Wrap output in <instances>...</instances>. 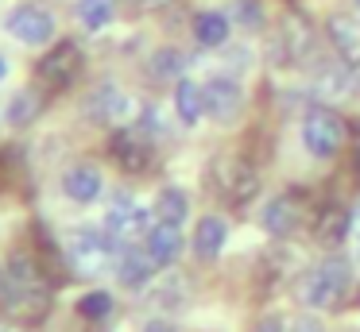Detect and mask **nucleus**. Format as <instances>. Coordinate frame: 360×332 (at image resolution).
Segmentation results:
<instances>
[{"mask_svg": "<svg viewBox=\"0 0 360 332\" xmlns=\"http://www.w3.org/2000/svg\"><path fill=\"white\" fill-rule=\"evenodd\" d=\"M349 232H352V216L341 213V208H326V213L318 216L314 236H318L321 247H341L345 239H349Z\"/></svg>", "mask_w": 360, "mask_h": 332, "instance_id": "aec40b11", "label": "nucleus"}, {"mask_svg": "<svg viewBox=\"0 0 360 332\" xmlns=\"http://www.w3.org/2000/svg\"><path fill=\"white\" fill-rule=\"evenodd\" d=\"M174 112H179L182 124H198L205 116V89L190 77H179L174 85Z\"/></svg>", "mask_w": 360, "mask_h": 332, "instance_id": "f3484780", "label": "nucleus"}, {"mask_svg": "<svg viewBox=\"0 0 360 332\" xmlns=\"http://www.w3.org/2000/svg\"><path fill=\"white\" fill-rule=\"evenodd\" d=\"M356 8H360V0H356Z\"/></svg>", "mask_w": 360, "mask_h": 332, "instance_id": "f704fd0d", "label": "nucleus"}, {"mask_svg": "<svg viewBox=\"0 0 360 332\" xmlns=\"http://www.w3.org/2000/svg\"><path fill=\"white\" fill-rule=\"evenodd\" d=\"M143 8H159V4H167V0H140Z\"/></svg>", "mask_w": 360, "mask_h": 332, "instance_id": "72a5a7b5", "label": "nucleus"}, {"mask_svg": "<svg viewBox=\"0 0 360 332\" xmlns=\"http://www.w3.org/2000/svg\"><path fill=\"white\" fill-rule=\"evenodd\" d=\"M105 232L112 244H132L136 236H148V213L140 205H132V197H117L105 213Z\"/></svg>", "mask_w": 360, "mask_h": 332, "instance_id": "0eeeda50", "label": "nucleus"}, {"mask_svg": "<svg viewBox=\"0 0 360 332\" xmlns=\"http://www.w3.org/2000/svg\"><path fill=\"white\" fill-rule=\"evenodd\" d=\"M256 190H259V178L248 162L233 159L229 166H221V193H225L233 205H244L248 197H256Z\"/></svg>", "mask_w": 360, "mask_h": 332, "instance_id": "4468645a", "label": "nucleus"}, {"mask_svg": "<svg viewBox=\"0 0 360 332\" xmlns=\"http://www.w3.org/2000/svg\"><path fill=\"white\" fill-rule=\"evenodd\" d=\"M298 220H302V201L295 197V193H283V197L267 201L264 208V228L271 232V236H290V232L298 228Z\"/></svg>", "mask_w": 360, "mask_h": 332, "instance_id": "dca6fc26", "label": "nucleus"}, {"mask_svg": "<svg viewBox=\"0 0 360 332\" xmlns=\"http://www.w3.org/2000/svg\"><path fill=\"white\" fill-rule=\"evenodd\" d=\"M117 162L124 170H143L151 162V143L143 131H120L117 135Z\"/></svg>", "mask_w": 360, "mask_h": 332, "instance_id": "6ab92c4d", "label": "nucleus"}, {"mask_svg": "<svg viewBox=\"0 0 360 332\" xmlns=\"http://www.w3.org/2000/svg\"><path fill=\"white\" fill-rule=\"evenodd\" d=\"M233 15L244 23V27H259V23H264V8H259V0H236Z\"/></svg>", "mask_w": 360, "mask_h": 332, "instance_id": "cd10ccee", "label": "nucleus"}, {"mask_svg": "<svg viewBox=\"0 0 360 332\" xmlns=\"http://www.w3.org/2000/svg\"><path fill=\"white\" fill-rule=\"evenodd\" d=\"M182 301H186V282H182V274L163 278V290L155 293V305H163V309H179Z\"/></svg>", "mask_w": 360, "mask_h": 332, "instance_id": "bb28decb", "label": "nucleus"}, {"mask_svg": "<svg viewBox=\"0 0 360 332\" xmlns=\"http://www.w3.org/2000/svg\"><path fill=\"white\" fill-rule=\"evenodd\" d=\"M194 39L202 46H225L229 43V15L225 12H198L194 15Z\"/></svg>", "mask_w": 360, "mask_h": 332, "instance_id": "412c9836", "label": "nucleus"}, {"mask_svg": "<svg viewBox=\"0 0 360 332\" xmlns=\"http://www.w3.org/2000/svg\"><path fill=\"white\" fill-rule=\"evenodd\" d=\"M4 31L24 46H47L58 27H55V15H51L47 8L20 4V8H12V12L4 15Z\"/></svg>", "mask_w": 360, "mask_h": 332, "instance_id": "20e7f679", "label": "nucleus"}, {"mask_svg": "<svg viewBox=\"0 0 360 332\" xmlns=\"http://www.w3.org/2000/svg\"><path fill=\"white\" fill-rule=\"evenodd\" d=\"M143 251L151 255L155 267H171L182 255V232L179 224H151V232L143 236Z\"/></svg>", "mask_w": 360, "mask_h": 332, "instance_id": "f8f14e48", "label": "nucleus"}, {"mask_svg": "<svg viewBox=\"0 0 360 332\" xmlns=\"http://www.w3.org/2000/svg\"><path fill=\"white\" fill-rule=\"evenodd\" d=\"M82 74V51L74 43H58L47 58L39 62V85L43 89H70L74 77Z\"/></svg>", "mask_w": 360, "mask_h": 332, "instance_id": "39448f33", "label": "nucleus"}, {"mask_svg": "<svg viewBox=\"0 0 360 332\" xmlns=\"http://www.w3.org/2000/svg\"><path fill=\"white\" fill-rule=\"evenodd\" d=\"M310 46H314V35L306 31L302 20H287L279 31V46H275V58L279 66H295V62L310 58Z\"/></svg>", "mask_w": 360, "mask_h": 332, "instance_id": "2eb2a0df", "label": "nucleus"}, {"mask_svg": "<svg viewBox=\"0 0 360 332\" xmlns=\"http://www.w3.org/2000/svg\"><path fill=\"white\" fill-rule=\"evenodd\" d=\"M143 332H174V324H167V321H148V324H143Z\"/></svg>", "mask_w": 360, "mask_h": 332, "instance_id": "7c9ffc66", "label": "nucleus"}, {"mask_svg": "<svg viewBox=\"0 0 360 332\" xmlns=\"http://www.w3.org/2000/svg\"><path fill=\"white\" fill-rule=\"evenodd\" d=\"M326 35H329V43H333L337 58L345 66H360V23L356 20H349V15H329Z\"/></svg>", "mask_w": 360, "mask_h": 332, "instance_id": "9d476101", "label": "nucleus"}, {"mask_svg": "<svg viewBox=\"0 0 360 332\" xmlns=\"http://www.w3.org/2000/svg\"><path fill=\"white\" fill-rule=\"evenodd\" d=\"M151 274H155V263H151V255L143 251V247H120V255H117L120 286H128V290H143V286L151 282Z\"/></svg>", "mask_w": 360, "mask_h": 332, "instance_id": "ddd939ff", "label": "nucleus"}, {"mask_svg": "<svg viewBox=\"0 0 360 332\" xmlns=\"http://www.w3.org/2000/svg\"><path fill=\"white\" fill-rule=\"evenodd\" d=\"M86 112L94 116L97 124H124V116H128V97L120 93V85L105 81V85H97V89L89 93Z\"/></svg>", "mask_w": 360, "mask_h": 332, "instance_id": "1a4fd4ad", "label": "nucleus"}, {"mask_svg": "<svg viewBox=\"0 0 360 332\" xmlns=\"http://www.w3.org/2000/svg\"><path fill=\"white\" fill-rule=\"evenodd\" d=\"M295 332H321V324L314 321V317H302V321L295 324Z\"/></svg>", "mask_w": 360, "mask_h": 332, "instance_id": "c756f323", "label": "nucleus"}, {"mask_svg": "<svg viewBox=\"0 0 360 332\" xmlns=\"http://www.w3.org/2000/svg\"><path fill=\"white\" fill-rule=\"evenodd\" d=\"M182 69H186V54L179 46H159L151 54V77H159V81H174V77H182Z\"/></svg>", "mask_w": 360, "mask_h": 332, "instance_id": "b1692460", "label": "nucleus"}, {"mask_svg": "<svg viewBox=\"0 0 360 332\" xmlns=\"http://www.w3.org/2000/svg\"><path fill=\"white\" fill-rule=\"evenodd\" d=\"M78 313L86 317V321H105V317L112 313V293L105 290H89L78 298Z\"/></svg>", "mask_w": 360, "mask_h": 332, "instance_id": "a878e982", "label": "nucleus"}, {"mask_svg": "<svg viewBox=\"0 0 360 332\" xmlns=\"http://www.w3.org/2000/svg\"><path fill=\"white\" fill-rule=\"evenodd\" d=\"M78 23L86 31H101V27H109V20H112V12H117V0H78Z\"/></svg>", "mask_w": 360, "mask_h": 332, "instance_id": "393cba45", "label": "nucleus"}, {"mask_svg": "<svg viewBox=\"0 0 360 332\" xmlns=\"http://www.w3.org/2000/svg\"><path fill=\"white\" fill-rule=\"evenodd\" d=\"M186 216H190L186 193H182L179 185H167V190L155 197V220L159 224H179V228H182V220H186Z\"/></svg>", "mask_w": 360, "mask_h": 332, "instance_id": "4be33fe9", "label": "nucleus"}, {"mask_svg": "<svg viewBox=\"0 0 360 332\" xmlns=\"http://www.w3.org/2000/svg\"><path fill=\"white\" fill-rule=\"evenodd\" d=\"M63 193L70 201H78V205H89V201H97L105 193V178L101 170L94 166V162H78V166H70L63 174Z\"/></svg>", "mask_w": 360, "mask_h": 332, "instance_id": "6e6552de", "label": "nucleus"}, {"mask_svg": "<svg viewBox=\"0 0 360 332\" xmlns=\"http://www.w3.org/2000/svg\"><path fill=\"white\" fill-rule=\"evenodd\" d=\"M202 89H205V116H210V120L233 124L236 116L244 112V93H240V85H236L233 77L217 74V77H210Z\"/></svg>", "mask_w": 360, "mask_h": 332, "instance_id": "423d86ee", "label": "nucleus"}, {"mask_svg": "<svg viewBox=\"0 0 360 332\" xmlns=\"http://www.w3.org/2000/svg\"><path fill=\"white\" fill-rule=\"evenodd\" d=\"M349 286H352V267H349V259H341V255H329L326 263L310 267L302 278H298L295 293H298V301H302V309H333L337 301L349 293Z\"/></svg>", "mask_w": 360, "mask_h": 332, "instance_id": "f257e3e1", "label": "nucleus"}, {"mask_svg": "<svg viewBox=\"0 0 360 332\" xmlns=\"http://www.w3.org/2000/svg\"><path fill=\"white\" fill-rule=\"evenodd\" d=\"M4 77H8V58L0 54V81H4Z\"/></svg>", "mask_w": 360, "mask_h": 332, "instance_id": "473e14b6", "label": "nucleus"}, {"mask_svg": "<svg viewBox=\"0 0 360 332\" xmlns=\"http://www.w3.org/2000/svg\"><path fill=\"white\" fill-rule=\"evenodd\" d=\"M66 259L78 274H97V270L109 267V259H117V244L109 239V232L74 228L66 236Z\"/></svg>", "mask_w": 360, "mask_h": 332, "instance_id": "f03ea898", "label": "nucleus"}, {"mask_svg": "<svg viewBox=\"0 0 360 332\" xmlns=\"http://www.w3.org/2000/svg\"><path fill=\"white\" fill-rule=\"evenodd\" d=\"M352 239H356V244H360V205L352 208Z\"/></svg>", "mask_w": 360, "mask_h": 332, "instance_id": "2f4dec72", "label": "nucleus"}, {"mask_svg": "<svg viewBox=\"0 0 360 332\" xmlns=\"http://www.w3.org/2000/svg\"><path fill=\"white\" fill-rule=\"evenodd\" d=\"M302 143L306 151L314 154V159H333L337 151H341L345 143V124L337 112H329V108H310L302 120Z\"/></svg>", "mask_w": 360, "mask_h": 332, "instance_id": "7ed1b4c3", "label": "nucleus"}, {"mask_svg": "<svg viewBox=\"0 0 360 332\" xmlns=\"http://www.w3.org/2000/svg\"><path fill=\"white\" fill-rule=\"evenodd\" d=\"M229 239V224L221 220V216H202L194 228V251L202 255V259H217L221 247H225Z\"/></svg>", "mask_w": 360, "mask_h": 332, "instance_id": "a211bd4d", "label": "nucleus"}, {"mask_svg": "<svg viewBox=\"0 0 360 332\" xmlns=\"http://www.w3.org/2000/svg\"><path fill=\"white\" fill-rule=\"evenodd\" d=\"M252 332H287V328H283V321H279V317H264V321H259Z\"/></svg>", "mask_w": 360, "mask_h": 332, "instance_id": "c85d7f7f", "label": "nucleus"}, {"mask_svg": "<svg viewBox=\"0 0 360 332\" xmlns=\"http://www.w3.org/2000/svg\"><path fill=\"white\" fill-rule=\"evenodd\" d=\"M39 112H43V93L39 89H20L16 97L8 100V124H16V128L32 124Z\"/></svg>", "mask_w": 360, "mask_h": 332, "instance_id": "5701e85b", "label": "nucleus"}, {"mask_svg": "<svg viewBox=\"0 0 360 332\" xmlns=\"http://www.w3.org/2000/svg\"><path fill=\"white\" fill-rule=\"evenodd\" d=\"M352 89V66H345L341 58L337 62H321L318 58V69H314V93L321 100H341L349 97Z\"/></svg>", "mask_w": 360, "mask_h": 332, "instance_id": "9b49d317", "label": "nucleus"}]
</instances>
